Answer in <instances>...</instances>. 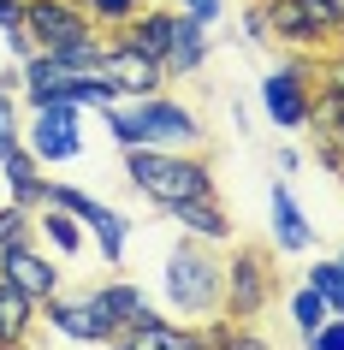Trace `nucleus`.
<instances>
[{"mask_svg": "<svg viewBox=\"0 0 344 350\" xmlns=\"http://www.w3.org/2000/svg\"><path fill=\"white\" fill-rule=\"evenodd\" d=\"M308 125L321 137H344V95L332 83H321V95H308Z\"/></svg>", "mask_w": 344, "mask_h": 350, "instance_id": "nucleus-21", "label": "nucleus"}, {"mask_svg": "<svg viewBox=\"0 0 344 350\" xmlns=\"http://www.w3.org/2000/svg\"><path fill=\"white\" fill-rule=\"evenodd\" d=\"M172 220L190 232V238H202V243H226L232 238V220L220 214V202L214 196H196V202H178L172 208Z\"/></svg>", "mask_w": 344, "mask_h": 350, "instance_id": "nucleus-16", "label": "nucleus"}, {"mask_svg": "<svg viewBox=\"0 0 344 350\" xmlns=\"http://www.w3.org/2000/svg\"><path fill=\"white\" fill-rule=\"evenodd\" d=\"M36 232H48V238H54V250H66V256H77V250H83V232H77V220L66 214V208H54V202H48V214L36 220Z\"/></svg>", "mask_w": 344, "mask_h": 350, "instance_id": "nucleus-24", "label": "nucleus"}, {"mask_svg": "<svg viewBox=\"0 0 344 350\" xmlns=\"http://www.w3.org/2000/svg\"><path fill=\"white\" fill-rule=\"evenodd\" d=\"M273 238H279V250H308V238H315V232L303 226V208L291 202L285 185L273 190Z\"/></svg>", "mask_w": 344, "mask_h": 350, "instance_id": "nucleus-19", "label": "nucleus"}, {"mask_svg": "<svg viewBox=\"0 0 344 350\" xmlns=\"http://www.w3.org/2000/svg\"><path fill=\"white\" fill-rule=\"evenodd\" d=\"M308 285L321 291V303L332 314H344V256L339 261H315V267H308Z\"/></svg>", "mask_w": 344, "mask_h": 350, "instance_id": "nucleus-23", "label": "nucleus"}, {"mask_svg": "<svg viewBox=\"0 0 344 350\" xmlns=\"http://www.w3.org/2000/svg\"><path fill=\"white\" fill-rule=\"evenodd\" d=\"M166 297H172V309H184V314H214L220 303H226V273L202 256L196 243H184V250H172V261H166Z\"/></svg>", "mask_w": 344, "mask_h": 350, "instance_id": "nucleus-3", "label": "nucleus"}, {"mask_svg": "<svg viewBox=\"0 0 344 350\" xmlns=\"http://www.w3.org/2000/svg\"><path fill=\"white\" fill-rule=\"evenodd\" d=\"M12 148H18V125H12V95L0 90V161H6Z\"/></svg>", "mask_w": 344, "mask_h": 350, "instance_id": "nucleus-29", "label": "nucleus"}, {"mask_svg": "<svg viewBox=\"0 0 344 350\" xmlns=\"http://www.w3.org/2000/svg\"><path fill=\"white\" fill-rule=\"evenodd\" d=\"M48 202L66 208L77 226H95V243H101L107 261L125 256V214H113L107 202H95V196H83V190H72V185H48Z\"/></svg>", "mask_w": 344, "mask_h": 350, "instance_id": "nucleus-7", "label": "nucleus"}, {"mask_svg": "<svg viewBox=\"0 0 344 350\" xmlns=\"http://www.w3.org/2000/svg\"><path fill=\"white\" fill-rule=\"evenodd\" d=\"M107 131L125 148H184V143L202 137V119L184 107V101H166V95L155 90V95H131V107L113 101L107 107Z\"/></svg>", "mask_w": 344, "mask_h": 350, "instance_id": "nucleus-1", "label": "nucleus"}, {"mask_svg": "<svg viewBox=\"0 0 344 350\" xmlns=\"http://www.w3.org/2000/svg\"><path fill=\"white\" fill-rule=\"evenodd\" d=\"M339 54H344V30H339Z\"/></svg>", "mask_w": 344, "mask_h": 350, "instance_id": "nucleus-34", "label": "nucleus"}, {"mask_svg": "<svg viewBox=\"0 0 344 350\" xmlns=\"http://www.w3.org/2000/svg\"><path fill=\"white\" fill-rule=\"evenodd\" d=\"M0 172H6V190H12V202L18 208H36V202H48V178H42V161L30 154V148H12L6 161H0Z\"/></svg>", "mask_w": 344, "mask_h": 350, "instance_id": "nucleus-14", "label": "nucleus"}, {"mask_svg": "<svg viewBox=\"0 0 344 350\" xmlns=\"http://www.w3.org/2000/svg\"><path fill=\"white\" fill-rule=\"evenodd\" d=\"M101 77H107L119 95H155L166 72L148 54H137L131 42H107V54H101Z\"/></svg>", "mask_w": 344, "mask_h": 350, "instance_id": "nucleus-9", "label": "nucleus"}, {"mask_svg": "<svg viewBox=\"0 0 344 350\" xmlns=\"http://www.w3.org/2000/svg\"><path fill=\"white\" fill-rule=\"evenodd\" d=\"M83 30H95V24H90V12L77 0H24V36L36 42V54L83 36Z\"/></svg>", "mask_w": 344, "mask_h": 350, "instance_id": "nucleus-8", "label": "nucleus"}, {"mask_svg": "<svg viewBox=\"0 0 344 350\" xmlns=\"http://www.w3.org/2000/svg\"><path fill=\"white\" fill-rule=\"evenodd\" d=\"M308 350H344V314H326L321 327L308 332Z\"/></svg>", "mask_w": 344, "mask_h": 350, "instance_id": "nucleus-28", "label": "nucleus"}, {"mask_svg": "<svg viewBox=\"0 0 344 350\" xmlns=\"http://www.w3.org/2000/svg\"><path fill=\"white\" fill-rule=\"evenodd\" d=\"M48 321H54L66 338H77V345H113V338H119V321L107 314L101 291H90V297H48Z\"/></svg>", "mask_w": 344, "mask_h": 350, "instance_id": "nucleus-6", "label": "nucleus"}, {"mask_svg": "<svg viewBox=\"0 0 344 350\" xmlns=\"http://www.w3.org/2000/svg\"><path fill=\"white\" fill-rule=\"evenodd\" d=\"M30 321H36V297H24L12 279H0V345L12 350L30 332Z\"/></svg>", "mask_w": 344, "mask_h": 350, "instance_id": "nucleus-18", "label": "nucleus"}, {"mask_svg": "<svg viewBox=\"0 0 344 350\" xmlns=\"http://www.w3.org/2000/svg\"><path fill=\"white\" fill-rule=\"evenodd\" d=\"M125 172H131V185L148 190L166 214H172L178 202L214 196V172H208L202 161H184L178 148H125Z\"/></svg>", "mask_w": 344, "mask_h": 350, "instance_id": "nucleus-2", "label": "nucleus"}, {"mask_svg": "<svg viewBox=\"0 0 344 350\" xmlns=\"http://www.w3.org/2000/svg\"><path fill=\"white\" fill-rule=\"evenodd\" d=\"M339 6H344V0H339Z\"/></svg>", "mask_w": 344, "mask_h": 350, "instance_id": "nucleus-37", "label": "nucleus"}, {"mask_svg": "<svg viewBox=\"0 0 344 350\" xmlns=\"http://www.w3.org/2000/svg\"><path fill=\"white\" fill-rule=\"evenodd\" d=\"M30 154H36L42 166H59V161H77V148H83V137H77V107L72 101H48V107H36V119H30Z\"/></svg>", "mask_w": 344, "mask_h": 350, "instance_id": "nucleus-5", "label": "nucleus"}, {"mask_svg": "<svg viewBox=\"0 0 344 350\" xmlns=\"http://www.w3.org/2000/svg\"><path fill=\"white\" fill-rule=\"evenodd\" d=\"M178 6H184L196 24H214V18H220V0H178Z\"/></svg>", "mask_w": 344, "mask_h": 350, "instance_id": "nucleus-31", "label": "nucleus"}, {"mask_svg": "<svg viewBox=\"0 0 344 350\" xmlns=\"http://www.w3.org/2000/svg\"><path fill=\"white\" fill-rule=\"evenodd\" d=\"M113 350H137V345H131V338H125V332H119V338H113Z\"/></svg>", "mask_w": 344, "mask_h": 350, "instance_id": "nucleus-33", "label": "nucleus"}, {"mask_svg": "<svg viewBox=\"0 0 344 350\" xmlns=\"http://www.w3.org/2000/svg\"><path fill=\"white\" fill-rule=\"evenodd\" d=\"M48 54L66 66L72 77H90V72H101V54H107V42L95 36V30H83V36H72V42H59V48H48Z\"/></svg>", "mask_w": 344, "mask_h": 350, "instance_id": "nucleus-20", "label": "nucleus"}, {"mask_svg": "<svg viewBox=\"0 0 344 350\" xmlns=\"http://www.w3.org/2000/svg\"><path fill=\"white\" fill-rule=\"evenodd\" d=\"M12 350H18V345H12Z\"/></svg>", "mask_w": 344, "mask_h": 350, "instance_id": "nucleus-36", "label": "nucleus"}, {"mask_svg": "<svg viewBox=\"0 0 344 350\" xmlns=\"http://www.w3.org/2000/svg\"><path fill=\"white\" fill-rule=\"evenodd\" d=\"M30 208H18V202H6L0 208V250H12V243H30Z\"/></svg>", "mask_w": 344, "mask_h": 350, "instance_id": "nucleus-27", "label": "nucleus"}, {"mask_svg": "<svg viewBox=\"0 0 344 350\" xmlns=\"http://www.w3.org/2000/svg\"><path fill=\"white\" fill-rule=\"evenodd\" d=\"M83 12H90V24H113V30H125V24L143 12V0H83Z\"/></svg>", "mask_w": 344, "mask_h": 350, "instance_id": "nucleus-26", "label": "nucleus"}, {"mask_svg": "<svg viewBox=\"0 0 344 350\" xmlns=\"http://www.w3.org/2000/svg\"><path fill=\"white\" fill-rule=\"evenodd\" d=\"M0 350H6V345H0Z\"/></svg>", "mask_w": 344, "mask_h": 350, "instance_id": "nucleus-38", "label": "nucleus"}, {"mask_svg": "<svg viewBox=\"0 0 344 350\" xmlns=\"http://www.w3.org/2000/svg\"><path fill=\"white\" fill-rule=\"evenodd\" d=\"M344 30V6L339 0H273L267 6V36H285V42H332Z\"/></svg>", "mask_w": 344, "mask_h": 350, "instance_id": "nucleus-4", "label": "nucleus"}, {"mask_svg": "<svg viewBox=\"0 0 344 350\" xmlns=\"http://www.w3.org/2000/svg\"><path fill=\"white\" fill-rule=\"evenodd\" d=\"M261 107L279 131H297L308 125V83H303V66H285V72H273L261 83Z\"/></svg>", "mask_w": 344, "mask_h": 350, "instance_id": "nucleus-11", "label": "nucleus"}, {"mask_svg": "<svg viewBox=\"0 0 344 350\" xmlns=\"http://www.w3.org/2000/svg\"><path fill=\"white\" fill-rule=\"evenodd\" d=\"M125 338H131L137 350H214L208 338H202V332H184V327H172V321H155V314L131 321Z\"/></svg>", "mask_w": 344, "mask_h": 350, "instance_id": "nucleus-15", "label": "nucleus"}, {"mask_svg": "<svg viewBox=\"0 0 344 350\" xmlns=\"http://www.w3.org/2000/svg\"><path fill=\"white\" fill-rule=\"evenodd\" d=\"M326 83H332V90H339V95H344V54H339V59H332V66H326Z\"/></svg>", "mask_w": 344, "mask_h": 350, "instance_id": "nucleus-32", "label": "nucleus"}, {"mask_svg": "<svg viewBox=\"0 0 344 350\" xmlns=\"http://www.w3.org/2000/svg\"><path fill=\"white\" fill-rule=\"evenodd\" d=\"M202 59H208V24H196L190 12H178L172 48H166V72H196Z\"/></svg>", "mask_w": 344, "mask_h": 350, "instance_id": "nucleus-17", "label": "nucleus"}, {"mask_svg": "<svg viewBox=\"0 0 344 350\" xmlns=\"http://www.w3.org/2000/svg\"><path fill=\"white\" fill-rule=\"evenodd\" d=\"M326 314H332V309L321 303V291H315V285H303V291L291 297V321H297V332H303V338H308L315 327H321Z\"/></svg>", "mask_w": 344, "mask_h": 350, "instance_id": "nucleus-25", "label": "nucleus"}, {"mask_svg": "<svg viewBox=\"0 0 344 350\" xmlns=\"http://www.w3.org/2000/svg\"><path fill=\"white\" fill-rule=\"evenodd\" d=\"M172 24H178V12H161V6H143L137 18L125 24V42L137 48V54H148L155 66L166 72V48H172Z\"/></svg>", "mask_w": 344, "mask_h": 350, "instance_id": "nucleus-13", "label": "nucleus"}, {"mask_svg": "<svg viewBox=\"0 0 344 350\" xmlns=\"http://www.w3.org/2000/svg\"><path fill=\"white\" fill-rule=\"evenodd\" d=\"M77 6H83V0H77Z\"/></svg>", "mask_w": 344, "mask_h": 350, "instance_id": "nucleus-35", "label": "nucleus"}, {"mask_svg": "<svg viewBox=\"0 0 344 350\" xmlns=\"http://www.w3.org/2000/svg\"><path fill=\"white\" fill-rule=\"evenodd\" d=\"M101 303H107V314L119 321V332H125L131 321H143V314H148V297L137 291V285H101Z\"/></svg>", "mask_w": 344, "mask_h": 350, "instance_id": "nucleus-22", "label": "nucleus"}, {"mask_svg": "<svg viewBox=\"0 0 344 350\" xmlns=\"http://www.w3.org/2000/svg\"><path fill=\"white\" fill-rule=\"evenodd\" d=\"M261 303H267V261L243 250V256L226 267V309H232L237 321H250V314H261Z\"/></svg>", "mask_w": 344, "mask_h": 350, "instance_id": "nucleus-12", "label": "nucleus"}, {"mask_svg": "<svg viewBox=\"0 0 344 350\" xmlns=\"http://www.w3.org/2000/svg\"><path fill=\"white\" fill-rule=\"evenodd\" d=\"M214 350H267V345H261L255 332H243V327H237V332H220V338H214Z\"/></svg>", "mask_w": 344, "mask_h": 350, "instance_id": "nucleus-30", "label": "nucleus"}, {"mask_svg": "<svg viewBox=\"0 0 344 350\" xmlns=\"http://www.w3.org/2000/svg\"><path fill=\"white\" fill-rule=\"evenodd\" d=\"M0 279H12L24 297H36V303H48V297H59V267L48 256H36L30 243H12V250H0Z\"/></svg>", "mask_w": 344, "mask_h": 350, "instance_id": "nucleus-10", "label": "nucleus"}]
</instances>
